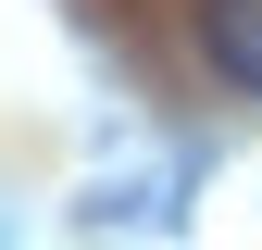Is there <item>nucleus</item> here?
<instances>
[{
	"label": "nucleus",
	"instance_id": "f257e3e1",
	"mask_svg": "<svg viewBox=\"0 0 262 250\" xmlns=\"http://www.w3.org/2000/svg\"><path fill=\"white\" fill-rule=\"evenodd\" d=\"M187 25H200V62H212V75L237 88V100H262V0H200Z\"/></svg>",
	"mask_w": 262,
	"mask_h": 250
}]
</instances>
